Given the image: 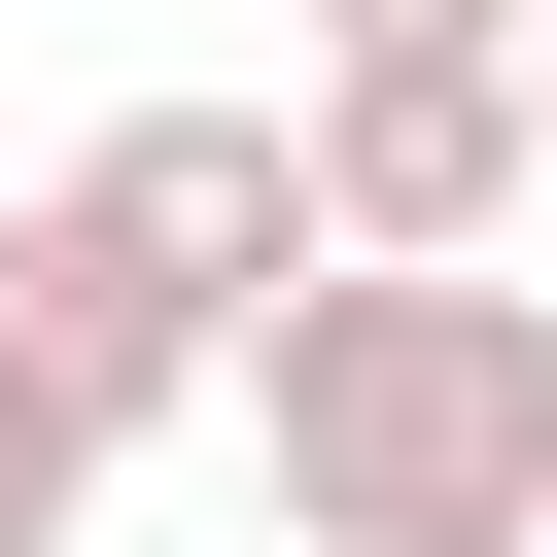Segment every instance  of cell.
<instances>
[{"label": "cell", "mask_w": 557, "mask_h": 557, "mask_svg": "<svg viewBox=\"0 0 557 557\" xmlns=\"http://www.w3.org/2000/svg\"><path fill=\"white\" fill-rule=\"evenodd\" d=\"M348 244H313V139L278 104H104L35 209H0V348L139 453V418H244V348L313 313Z\"/></svg>", "instance_id": "obj_1"}, {"label": "cell", "mask_w": 557, "mask_h": 557, "mask_svg": "<svg viewBox=\"0 0 557 557\" xmlns=\"http://www.w3.org/2000/svg\"><path fill=\"white\" fill-rule=\"evenodd\" d=\"M244 453L313 557H557V278H313L244 348Z\"/></svg>", "instance_id": "obj_2"}, {"label": "cell", "mask_w": 557, "mask_h": 557, "mask_svg": "<svg viewBox=\"0 0 557 557\" xmlns=\"http://www.w3.org/2000/svg\"><path fill=\"white\" fill-rule=\"evenodd\" d=\"M278 139H313V244H348V278H522V209H557L522 70H313Z\"/></svg>", "instance_id": "obj_3"}, {"label": "cell", "mask_w": 557, "mask_h": 557, "mask_svg": "<svg viewBox=\"0 0 557 557\" xmlns=\"http://www.w3.org/2000/svg\"><path fill=\"white\" fill-rule=\"evenodd\" d=\"M70 522H104V418H70L35 348H0V557H70Z\"/></svg>", "instance_id": "obj_4"}, {"label": "cell", "mask_w": 557, "mask_h": 557, "mask_svg": "<svg viewBox=\"0 0 557 557\" xmlns=\"http://www.w3.org/2000/svg\"><path fill=\"white\" fill-rule=\"evenodd\" d=\"M557 0H313V70H522Z\"/></svg>", "instance_id": "obj_5"}, {"label": "cell", "mask_w": 557, "mask_h": 557, "mask_svg": "<svg viewBox=\"0 0 557 557\" xmlns=\"http://www.w3.org/2000/svg\"><path fill=\"white\" fill-rule=\"evenodd\" d=\"M522 139H557V35H522Z\"/></svg>", "instance_id": "obj_6"}]
</instances>
